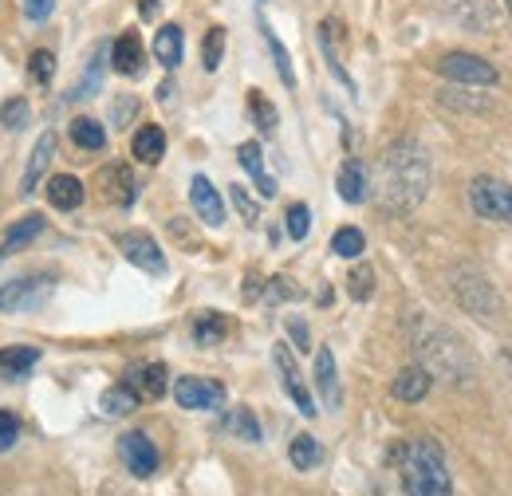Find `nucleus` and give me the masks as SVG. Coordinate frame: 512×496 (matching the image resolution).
Listing matches in <instances>:
<instances>
[{
    "label": "nucleus",
    "mask_w": 512,
    "mask_h": 496,
    "mask_svg": "<svg viewBox=\"0 0 512 496\" xmlns=\"http://www.w3.org/2000/svg\"><path fill=\"white\" fill-rule=\"evenodd\" d=\"M363 248H367V241H363V233H359V229H339V233L331 237V252H335V256H343V260H355Z\"/></svg>",
    "instance_id": "7c9ffc66"
},
{
    "label": "nucleus",
    "mask_w": 512,
    "mask_h": 496,
    "mask_svg": "<svg viewBox=\"0 0 512 496\" xmlns=\"http://www.w3.org/2000/svg\"><path fill=\"white\" fill-rule=\"evenodd\" d=\"M367 189H375V201L383 213H410L414 205H422L430 189V162L422 146L410 138L390 142L375 166V182H367Z\"/></svg>",
    "instance_id": "f257e3e1"
},
{
    "label": "nucleus",
    "mask_w": 512,
    "mask_h": 496,
    "mask_svg": "<svg viewBox=\"0 0 512 496\" xmlns=\"http://www.w3.org/2000/svg\"><path fill=\"white\" fill-rule=\"evenodd\" d=\"M48 201H52L56 209H79V205H83V182L71 178V174H56V178L48 182Z\"/></svg>",
    "instance_id": "6ab92c4d"
},
{
    "label": "nucleus",
    "mask_w": 512,
    "mask_h": 496,
    "mask_svg": "<svg viewBox=\"0 0 512 496\" xmlns=\"http://www.w3.org/2000/svg\"><path fill=\"white\" fill-rule=\"evenodd\" d=\"M119 252L127 256L134 268H142L150 276L166 272V256H162V248H158V241L150 233H119Z\"/></svg>",
    "instance_id": "0eeeda50"
},
{
    "label": "nucleus",
    "mask_w": 512,
    "mask_h": 496,
    "mask_svg": "<svg viewBox=\"0 0 512 496\" xmlns=\"http://www.w3.org/2000/svg\"><path fill=\"white\" fill-rule=\"evenodd\" d=\"M16 437H20L16 418H12L8 410H0V453H4V449H12V445H16Z\"/></svg>",
    "instance_id": "58836bf2"
},
{
    "label": "nucleus",
    "mask_w": 512,
    "mask_h": 496,
    "mask_svg": "<svg viewBox=\"0 0 512 496\" xmlns=\"http://www.w3.org/2000/svg\"><path fill=\"white\" fill-rule=\"evenodd\" d=\"M316 386H320L327 410H339L343 394H339V382H335V355H331L327 347H320V351H316Z\"/></svg>",
    "instance_id": "f3484780"
},
{
    "label": "nucleus",
    "mask_w": 512,
    "mask_h": 496,
    "mask_svg": "<svg viewBox=\"0 0 512 496\" xmlns=\"http://www.w3.org/2000/svg\"><path fill=\"white\" fill-rule=\"evenodd\" d=\"M430 382H434V378H430L426 367H406V371H398L390 394H394L398 402H422V398L430 394Z\"/></svg>",
    "instance_id": "2eb2a0df"
},
{
    "label": "nucleus",
    "mask_w": 512,
    "mask_h": 496,
    "mask_svg": "<svg viewBox=\"0 0 512 496\" xmlns=\"http://www.w3.org/2000/svg\"><path fill=\"white\" fill-rule=\"evenodd\" d=\"M347 292H351L355 300H371V292H375V272H371V264L351 268V276H347Z\"/></svg>",
    "instance_id": "2f4dec72"
},
{
    "label": "nucleus",
    "mask_w": 512,
    "mask_h": 496,
    "mask_svg": "<svg viewBox=\"0 0 512 496\" xmlns=\"http://www.w3.org/2000/svg\"><path fill=\"white\" fill-rule=\"evenodd\" d=\"M288 457H292V465H296V469H312V465L320 461V441H316L312 434H300L296 441H292Z\"/></svg>",
    "instance_id": "c85d7f7f"
},
{
    "label": "nucleus",
    "mask_w": 512,
    "mask_h": 496,
    "mask_svg": "<svg viewBox=\"0 0 512 496\" xmlns=\"http://www.w3.org/2000/svg\"><path fill=\"white\" fill-rule=\"evenodd\" d=\"M103 60H107V44H99V48L91 52V67H87L83 83L75 87V99H91V95L99 91V83H103Z\"/></svg>",
    "instance_id": "bb28decb"
},
{
    "label": "nucleus",
    "mask_w": 512,
    "mask_h": 496,
    "mask_svg": "<svg viewBox=\"0 0 512 496\" xmlns=\"http://www.w3.org/2000/svg\"><path fill=\"white\" fill-rule=\"evenodd\" d=\"M174 402L182 406V410H217L221 402H225V386L217 382V378H178L174 382Z\"/></svg>",
    "instance_id": "39448f33"
},
{
    "label": "nucleus",
    "mask_w": 512,
    "mask_h": 496,
    "mask_svg": "<svg viewBox=\"0 0 512 496\" xmlns=\"http://www.w3.org/2000/svg\"><path fill=\"white\" fill-rule=\"evenodd\" d=\"M225 335H229V323H225L221 311H205V315L193 323V339H197L201 347H213V343H221Z\"/></svg>",
    "instance_id": "5701e85b"
},
{
    "label": "nucleus",
    "mask_w": 512,
    "mask_h": 496,
    "mask_svg": "<svg viewBox=\"0 0 512 496\" xmlns=\"http://www.w3.org/2000/svg\"><path fill=\"white\" fill-rule=\"evenodd\" d=\"M52 158H56V134L44 130V138L32 146V158H28V170H24V182H20L24 193H36L40 178H44V170L52 166Z\"/></svg>",
    "instance_id": "9b49d317"
},
{
    "label": "nucleus",
    "mask_w": 512,
    "mask_h": 496,
    "mask_svg": "<svg viewBox=\"0 0 512 496\" xmlns=\"http://www.w3.org/2000/svg\"><path fill=\"white\" fill-rule=\"evenodd\" d=\"M292 335H296V343H300V351H308V331H304L300 323H292Z\"/></svg>",
    "instance_id": "79ce46f5"
},
{
    "label": "nucleus",
    "mask_w": 512,
    "mask_h": 496,
    "mask_svg": "<svg viewBox=\"0 0 512 496\" xmlns=\"http://www.w3.org/2000/svg\"><path fill=\"white\" fill-rule=\"evenodd\" d=\"M71 142L79 150H103L107 146V130L95 123V119H75L71 123Z\"/></svg>",
    "instance_id": "b1692460"
},
{
    "label": "nucleus",
    "mask_w": 512,
    "mask_h": 496,
    "mask_svg": "<svg viewBox=\"0 0 512 496\" xmlns=\"http://www.w3.org/2000/svg\"><path fill=\"white\" fill-rule=\"evenodd\" d=\"M288 237L292 241H304L308 237V229H312V213H308V205L304 201H296V205H288Z\"/></svg>",
    "instance_id": "c9c22d12"
},
{
    "label": "nucleus",
    "mask_w": 512,
    "mask_h": 496,
    "mask_svg": "<svg viewBox=\"0 0 512 496\" xmlns=\"http://www.w3.org/2000/svg\"><path fill=\"white\" fill-rule=\"evenodd\" d=\"M44 233V217L40 213H28L24 221H16L8 233H4V248H24L28 241H36Z\"/></svg>",
    "instance_id": "393cba45"
},
{
    "label": "nucleus",
    "mask_w": 512,
    "mask_h": 496,
    "mask_svg": "<svg viewBox=\"0 0 512 496\" xmlns=\"http://www.w3.org/2000/svg\"><path fill=\"white\" fill-rule=\"evenodd\" d=\"M225 56V28H209L205 32V44H201V67L205 71H217Z\"/></svg>",
    "instance_id": "c756f323"
},
{
    "label": "nucleus",
    "mask_w": 512,
    "mask_h": 496,
    "mask_svg": "<svg viewBox=\"0 0 512 496\" xmlns=\"http://www.w3.org/2000/svg\"><path fill=\"white\" fill-rule=\"evenodd\" d=\"M190 201H193V213L205 221V225H225V201H221V193L213 189V182L209 178H193L190 182Z\"/></svg>",
    "instance_id": "1a4fd4ad"
},
{
    "label": "nucleus",
    "mask_w": 512,
    "mask_h": 496,
    "mask_svg": "<svg viewBox=\"0 0 512 496\" xmlns=\"http://www.w3.org/2000/svg\"><path fill=\"white\" fill-rule=\"evenodd\" d=\"M438 75H446L453 83H465V87H493L497 83V67L485 60V56H473V52H449L438 60Z\"/></svg>",
    "instance_id": "7ed1b4c3"
},
{
    "label": "nucleus",
    "mask_w": 512,
    "mask_h": 496,
    "mask_svg": "<svg viewBox=\"0 0 512 496\" xmlns=\"http://www.w3.org/2000/svg\"><path fill=\"white\" fill-rule=\"evenodd\" d=\"M28 99L24 95H12L4 107H0V123L8 126V130H20V126H28Z\"/></svg>",
    "instance_id": "72a5a7b5"
},
{
    "label": "nucleus",
    "mask_w": 512,
    "mask_h": 496,
    "mask_svg": "<svg viewBox=\"0 0 512 496\" xmlns=\"http://www.w3.org/2000/svg\"><path fill=\"white\" fill-rule=\"evenodd\" d=\"M127 386L138 394V398H162L170 378H166V367L162 363H146V367H134L127 378Z\"/></svg>",
    "instance_id": "4468645a"
},
{
    "label": "nucleus",
    "mask_w": 512,
    "mask_h": 496,
    "mask_svg": "<svg viewBox=\"0 0 512 496\" xmlns=\"http://www.w3.org/2000/svg\"><path fill=\"white\" fill-rule=\"evenodd\" d=\"M272 363H276V371H280V378H284V390H288V398L296 402V410H300L304 418H316L320 410H316V402H312V394H308V386H304V374H300V367H296L288 343H276Z\"/></svg>",
    "instance_id": "423d86ee"
},
{
    "label": "nucleus",
    "mask_w": 512,
    "mask_h": 496,
    "mask_svg": "<svg viewBox=\"0 0 512 496\" xmlns=\"http://www.w3.org/2000/svg\"><path fill=\"white\" fill-rule=\"evenodd\" d=\"M134 111H138V103H134V99H123V103H115V123L123 126L130 115H134Z\"/></svg>",
    "instance_id": "a19ab883"
},
{
    "label": "nucleus",
    "mask_w": 512,
    "mask_h": 496,
    "mask_svg": "<svg viewBox=\"0 0 512 496\" xmlns=\"http://www.w3.org/2000/svg\"><path fill=\"white\" fill-rule=\"evenodd\" d=\"M229 430H233L237 437H245V441H260V426H256L253 410H233Z\"/></svg>",
    "instance_id": "e433bc0d"
},
{
    "label": "nucleus",
    "mask_w": 512,
    "mask_h": 496,
    "mask_svg": "<svg viewBox=\"0 0 512 496\" xmlns=\"http://www.w3.org/2000/svg\"><path fill=\"white\" fill-rule=\"evenodd\" d=\"M260 32H264V44H268V52H272V60H276V71H280V79H284V87H296V71H292V60H288V52H284V44L276 40V32H272L268 24H260Z\"/></svg>",
    "instance_id": "cd10ccee"
},
{
    "label": "nucleus",
    "mask_w": 512,
    "mask_h": 496,
    "mask_svg": "<svg viewBox=\"0 0 512 496\" xmlns=\"http://www.w3.org/2000/svg\"><path fill=\"white\" fill-rule=\"evenodd\" d=\"M138 12H142L146 20H150V16H158V0H142V4H138Z\"/></svg>",
    "instance_id": "37998d69"
},
{
    "label": "nucleus",
    "mask_w": 512,
    "mask_h": 496,
    "mask_svg": "<svg viewBox=\"0 0 512 496\" xmlns=\"http://www.w3.org/2000/svg\"><path fill=\"white\" fill-rule=\"evenodd\" d=\"M335 186H339V197L347 201V205H359V201H367V170H363V162H343V170H339V178H335Z\"/></svg>",
    "instance_id": "dca6fc26"
},
{
    "label": "nucleus",
    "mask_w": 512,
    "mask_h": 496,
    "mask_svg": "<svg viewBox=\"0 0 512 496\" xmlns=\"http://www.w3.org/2000/svg\"><path fill=\"white\" fill-rule=\"evenodd\" d=\"M111 63L119 75H138L142 63H146V52H142V40L138 32H123L115 44H111Z\"/></svg>",
    "instance_id": "f8f14e48"
},
{
    "label": "nucleus",
    "mask_w": 512,
    "mask_h": 496,
    "mask_svg": "<svg viewBox=\"0 0 512 496\" xmlns=\"http://www.w3.org/2000/svg\"><path fill=\"white\" fill-rule=\"evenodd\" d=\"M44 296H48V280H44V276H24V280L0 288V311H16V308H28V304H40Z\"/></svg>",
    "instance_id": "9d476101"
},
{
    "label": "nucleus",
    "mask_w": 512,
    "mask_h": 496,
    "mask_svg": "<svg viewBox=\"0 0 512 496\" xmlns=\"http://www.w3.org/2000/svg\"><path fill=\"white\" fill-rule=\"evenodd\" d=\"M138 402H142V398L130 390L127 382H119V386H111V390L103 394V410L115 414V418H123V414H130V410H138Z\"/></svg>",
    "instance_id": "a878e982"
},
{
    "label": "nucleus",
    "mask_w": 512,
    "mask_h": 496,
    "mask_svg": "<svg viewBox=\"0 0 512 496\" xmlns=\"http://www.w3.org/2000/svg\"><path fill=\"white\" fill-rule=\"evenodd\" d=\"M154 56H158V63H166V67H178L182 63V56H186V36H182L178 24H166L154 36Z\"/></svg>",
    "instance_id": "a211bd4d"
},
{
    "label": "nucleus",
    "mask_w": 512,
    "mask_h": 496,
    "mask_svg": "<svg viewBox=\"0 0 512 496\" xmlns=\"http://www.w3.org/2000/svg\"><path fill=\"white\" fill-rule=\"evenodd\" d=\"M237 162L249 170V178L256 182V193H260V197H272V193H276V182L264 174V162H260V146H256V142H245V146L237 150Z\"/></svg>",
    "instance_id": "aec40b11"
},
{
    "label": "nucleus",
    "mask_w": 512,
    "mask_h": 496,
    "mask_svg": "<svg viewBox=\"0 0 512 496\" xmlns=\"http://www.w3.org/2000/svg\"><path fill=\"white\" fill-rule=\"evenodd\" d=\"M119 457H123V465H127L134 477H150V473H158V449H154V441L146 434H127L119 441Z\"/></svg>",
    "instance_id": "6e6552de"
},
{
    "label": "nucleus",
    "mask_w": 512,
    "mask_h": 496,
    "mask_svg": "<svg viewBox=\"0 0 512 496\" xmlns=\"http://www.w3.org/2000/svg\"><path fill=\"white\" fill-rule=\"evenodd\" d=\"M52 8H56V0H24V16L32 24H44L52 16Z\"/></svg>",
    "instance_id": "ea45409f"
},
{
    "label": "nucleus",
    "mask_w": 512,
    "mask_h": 496,
    "mask_svg": "<svg viewBox=\"0 0 512 496\" xmlns=\"http://www.w3.org/2000/svg\"><path fill=\"white\" fill-rule=\"evenodd\" d=\"M394 457H398V469H402L406 496H453V481H449L446 457H442L438 441L414 437Z\"/></svg>",
    "instance_id": "f03ea898"
},
{
    "label": "nucleus",
    "mask_w": 512,
    "mask_h": 496,
    "mask_svg": "<svg viewBox=\"0 0 512 496\" xmlns=\"http://www.w3.org/2000/svg\"><path fill=\"white\" fill-rule=\"evenodd\" d=\"M229 193H233V205L241 209V217H245L249 225H256V221H260V213H256V201L249 197V193H245V186H233Z\"/></svg>",
    "instance_id": "4c0bfd02"
},
{
    "label": "nucleus",
    "mask_w": 512,
    "mask_h": 496,
    "mask_svg": "<svg viewBox=\"0 0 512 496\" xmlns=\"http://www.w3.org/2000/svg\"><path fill=\"white\" fill-rule=\"evenodd\" d=\"M28 75L36 79V83H52V75H56V56L52 52H44V48H36L32 56H28Z\"/></svg>",
    "instance_id": "f704fd0d"
},
{
    "label": "nucleus",
    "mask_w": 512,
    "mask_h": 496,
    "mask_svg": "<svg viewBox=\"0 0 512 496\" xmlns=\"http://www.w3.org/2000/svg\"><path fill=\"white\" fill-rule=\"evenodd\" d=\"M249 111H253L256 126H260L264 134H272V130H276V123H280V119H276V107H272V103H268L260 91H249Z\"/></svg>",
    "instance_id": "473e14b6"
},
{
    "label": "nucleus",
    "mask_w": 512,
    "mask_h": 496,
    "mask_svg": "<svg viewBox=\"0 0 512 496\" xmlns=\"http://www.w3.org/2000/svg\"><path fill=\"white\" fill-rule=\"evenodd\" d=\"M130 150H134V158L142 162V166H158L162 162V154H166V130L162 126H138V134H134V142H130Z\"/></svg>",
    "instance_id": "ddd939ff"
},
{
    "label": "nucleus",
    "mask_w": 512,
    "mask_h": 496,
    "mask_svg": "<svg viewBox=\"0 0 512 496\" xmlns=\"http://www.w3.org/2000/svg\"><path fill=\"white\" fill-rule=\"evenodd\" d=\"M509 16H512V0H509Z\"/></svg>",
    "instance_id": "c03bdc74"
},
{
    "label": "nucleus",
    "mask_w": 512,
    "mask_h": 496,
    "mask_svg": "<svg viewBox=\"0 0 512 496\" xmlns=\"http://www.w3.org/2000/svg\"><path fill=\"white\" fill-rule=\"evenodd\" d=\"M36 363H40V347H4L0 351V371L12 374V378L28 374Z\"/></svg>",
    "instance_id": "4be33fe9"
},
{
    "label": "nucleus",
    "mask_w": 512,
    "mask_h": 496,
    "mask_svg": "<svg viewBox=\"0 0 512 496\" xmlns=\"http://www.w3.org/2000/svg\"><path fill=\"white\" fill-rule=\"evenodd\" d=\"M103 193L111 197V201H119V205H130L134 201V178H130L127 166H111V170H103Z\"/></svg>",
    "instance_id": "412c9836"
},
{
    "label": "nucleus",
    "mask_w": 512,
    "mask_h": 496,
    "mask_svg": "<svg viewBox=\"0 0 512 496\" xmlns=\"http://www.w3.org/2000/svg\"><path fill=\"white\" fill-rule=\"evenodd\" d=\"M469 201H473V209H477L485 221H509L512 225V186L509 182L477 178L473 189H469Z\"/></svg>",
    "instance_id": "20e7f679"
}]
</instances>
